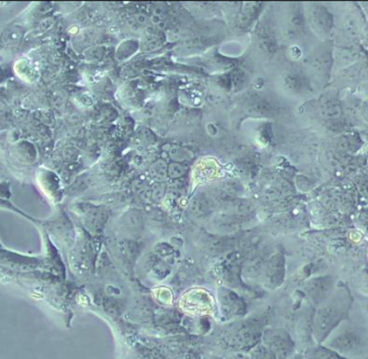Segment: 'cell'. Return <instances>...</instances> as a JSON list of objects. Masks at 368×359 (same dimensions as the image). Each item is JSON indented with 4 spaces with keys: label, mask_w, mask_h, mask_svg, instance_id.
<instances>
[{
    "label": "cell",
    "mask_w": 368,
    "mask_h": 359,
    "mask_svg": "<svg viewBox=\"0 0 368 359\" xmlns=\"http://www.w3.org/2000/svg\"><path fill=\"white\" fill-rule=\"evenodd\" d=\"M265 341L274 356L284 359L291 353L292 343L288 337L282 331H268L265 335Z\"/></svg>",
    "instance_id": "cell-1"
},
{
    "label": "cell",
    "mask_w": 368,
    "mask_h": 359,
    "mask_svg": "<svg viewBox=\"0 0 368 359\" xmlns=\"http://www.w3.org/2000/svg\"><path fill=\"white\" fill-rule=\"evenodd\" d=\"M355 334L356 332H346V335L339 336L334 341L333 346L344 353L354 352L355 348H361L363 345L362 337Z\"/></svg>",
    "instance_id": "cell-2"
},
{
    "label": "cell",
    "mask_w": 368,
    "mask_h": 359,
    "mask_svg": "<svg viewBox=\"0 0 368 359\" xmlns=\"http://www.w3.org/2000/svg\"><path fill=\"white\" fill-rule=\"evenodd\" d=\"M253 359H274V355L266 347H258L253 352Z\"/></svg>",
    "instance_id": "cell-3"
},
{
    "label": "cell",
    "mask_w": 368,
    "mask_h": 359,
    "mask_svg": "<svg viewBox=\"0 0 368 359\" xmlns=\"http://www.w3.org/2000/svg\"><path fill=\"white\" fill-rule=\"evenodd\" d=\"M317 357L319 359H340L338 356L333 352H329L327 350H314Z\"/></svg>",
    "instance_id": "cell-4"
}]
</instances>
